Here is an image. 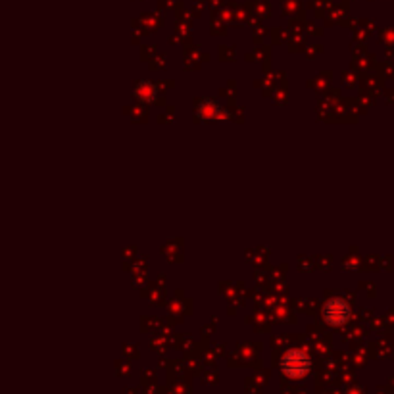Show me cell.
<instances>
[{
  "label": "cell",
  "instance_id": "1",
  "mask_svg": "<svg viewBox=\"0 0 394 394\" xmlns=\"http://www.w3.org/2000/svg\"><path fill=\"white\" fill-rule=\"evenodd\" d=\"M312 369V359L302 350H288L281 359V371L290 379H304Z\"/></svg>",
  "mask_w": 394,
  "mask_h": 394
},
{
  "label": "cell",
  "instance_id": "2",
  "mask_svg": "<svg viewBox=\"0 0 394 394\" xmlns=\"http://www.w3.org/2000/svg\"><path fill=\"white\" fill-rule=\"evenodd\" d=\"M350 306L342 298H333L323 308V317L329 325H344L350 319Z\"/></svg>",
  "mask_w": 394,
  "mask_h": 394
}]
</instances>
